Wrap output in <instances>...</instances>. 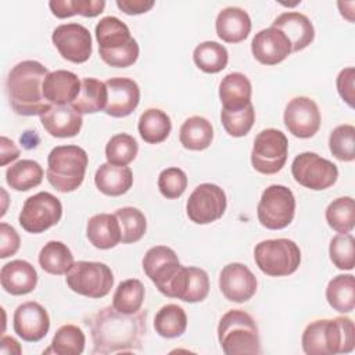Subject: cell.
I'll list each match as a JSON object with an SVG mask.
<instances>
[{
  "label": "cell",
  "mask_w": 355,
  "mask_h": 355,
  "mask_svg": "<svg viewBox=\"0 0 355 355\" xmlns=\"http://www.w3.org/2000/svg\"><path fill=\"white\" fill-rule=\"evenodd\" d=\"M214 139V128L204 116L187 118L179 130L180 144L191 151H201L211 146Z\"/></svg>",
  "instance_id": "cell-30"
},
{
  "label": "cell",
  "mask_w": 355,
  "mask_h": 355,
  "mask_svg": "<svg viewBox=\"0 0 355 355\" xmlns=\"http://www.w3.org/2000/svg\"><path fill=\"white\" fill-rule=\"evenodd\" d=\"M61 216V201L49 191H39L25 200L18 220L24 230L36 234L57 225Z\"/></svg>",
  "instance_id": "cell-11"
},
{
  "label": "cell",
  "mask_w": 355,
  "mask_h": 355,
  "mask_svg": "<svg viewBox=\"0 0 355 355\" xmlns=\"http://www.w3.org/2000/svg\"><path fill=\"white\" fill-rule=\"evenodd\" d=\"M144 286L137 279H128L118 284L114 297L112 306L121 313H135L140 311L144 301Z\"/></svg>",
  "instance_id": "cell-39"
},
{
  "label": "cell",
  "mask_w": 355,
  "mask_h": 355,
  "mask_svg": "<svg viewBox=\"0 0 355 355\" xmlns=\"http://www.w3.org/2000/svg\"><path fill=\"white\" fill-rule=\"evenodd\" d=\"M302 349L308 355L348 354L355 347V326L352 319L337 316L311 322L301 337Z\"/></svg>",
  "instance_id": "cell-3"
},
{
  "label": "cell",
  "mask_w": 355,
  "mask_h": 355,
  "mask_svg": "<svg viewBox=\"0 0 355 355\" xmlns=\"http://www.w3.org/2000/svg\"><path fill=\"white\" fill-rule=\"evenodd\" d=\"M329 255L333 265L341 270H352L355 265V239L351 233L337 234L330 240Z\"/></svg>",
  "instance_id": "cell-45"
},
{
  "label": "cell",
  "mask_w": 355,
  "mask_h": 355,
  "mask_svg": "<svg viewBox=\"0 0 355 355\" xmlns=\"http://www.w3.org/2000/svg\"><path fill=\"white\" fill-rule=\"evenodd\" d=\"M283 119L287 130L300 139H309L315 136L320 128L319 107L306 96L291 98L286 105Z\"/></svg>",
  "instance_id": "cell-15"
},
{
  "label": "cell",
  "mask_w": 355,
  "mask_h": 355,
  "mask_svg": "<svg viewBox=\"0 0 355 355\" xmlns=\"http://www.w3.org/2000/svg\"><path fill=\"white\" fill-rule=\"evenodd\" d=\"M22 352L19 343L10 337V336H3L0 341V354H17L19 355Z\"/></svg>",
  "instance_id": "cell-52"
},
{
  "label": "cell",
  "mask_w": 355,
  "mask_h": 355,
  "mask_svg": "<svg viewBox=\"0 0 355 355\" xmlns=\"http://www.w3.org/2000/svg\"><path fill=\"white\" fill-rule=\"evenodd\" d=\"M12 327L24 341L37 343L49 333L50 318L39 302L28 301L17 306L12 316Z\"/></svg>",
  "instance_id": "cell-18"
},
{
  "label": "cell",
  "mask_w": 355,
  "mask_h": 355,
  "mask_svg": "<svg viewBox=\"0 0 355 355\" xmlns=\"http://www.w3.org/2000/svg\"><path fill=\"white\" fill-rule=\"evenodd\" d=\"M139 153V144L136 139L128 133L114 135L105 146V157L110 164L126 166Z\"/></svg>",
  "instance_id": "cell-43"
},
{
  "label": "cell",
  "mask_w": 355,
  "mask_h": 355,
  "mask_svg": "<svg viewBox=\"0 0 355 355\" xmlns=\"http://www.w3.org/2000/svg\"><path fill=\"white\" fill-rule=\"evenodd\" d=\"M180 266L176 252L166 245L151 247L143 257L144 273L162 294L179 272Z\"/></svg>",
  "instance_id": "cell-17"
},
{
  "label": "cell",
  "mask_w": 355,
  "mask_h": 355,
  "mask_svg": "<svg viewBox=\"0 0 355 355\" xmlns=\"http://www.w3.org/2000/svg\"><path fill=\"white\" fill-rule=\"evenodd\" d=\"M93 354L136 352L141 348V338L147 331V311L121 313L114 306L97 311L90 322Z\"/></svg>",
  "instance_id": "cell-1"
},
{
  "label": "cell",
  "mask_w": 355,
  "mask_h": 355,
  "mask_svg": "<svg viewBox=\"0 0 355 355\" xmlns=\"http://www.w3.org/2000/svg\"><path fill=\"white\" fill-rule=\"evenodd\" d=\"M40 122L50 136L65 139L80 132L83 119L71 105H51L40 115Z\"/></svg>",
  "instance_id": "cell-23"
},
{
  "label": "cell",
  "mask_w": 355,
  "mask_h": 355,
  "mask_svg": "<svg viewBox=\"0 0 355 355\" xmlns=\"http://www.w3.org/2000/svg\"><path fill=\"white\" fill-rule=\"evenodd\" d=\"M87 153L73 144L57 146L47 157L46 178L49 183L61 193H69L76 190L86 173Z\"/></svg>",
  "instance_id": "cell-5"
},
{
  "label": "cell",
  "mask_w": 355,
  "mask_h": 355,
  "mask_svg": "<svg viewBox=\"0 0 355 355\" xmlns=\"http://www.w3.org/2000/svg\"><path fill=\"white\" fill-rule=\"evenodd\" d=\"M272 26L282 31L290 40L293 51H301L308 47L315 37V29L311 19L297 11L280 14L272 22Z\"/></svg>",
  "instance_id": "cell-25"
},
{
  "label": "cell",
  "mask_w": 355,
  "mask_h": 355,
  "mask_svg": "<svg viewBox=\"0 0 355 355\" xmlns=\"http://www.w3.org/2000/svg\"><path fill=\"white\" fill-rule=\"evenodd\" d=\"M108 90V101L104 112L112 118H123L130 115L139 105L140 89L130 78H110L105 80Z\"/></svg>",
  "instance_id": "cell-20"
},
{
  "label": "cell",
  "mask_w": 355,
  "mask_h": 355,
  "mask_svg": "<svg viewBox=\"0 0 355 355\" xmlns=\"http://www.w3.org/2000/svg\"><path fill=\"white\" fill-rule=\"evenodd\" d=\"M1 161L0 165L6 166L8 162L17 159L19 157V150L17 148V146L14 144L12 140H10L6 136H1Z\"/></svg>",
  "instance_id": "cell-51"
},
{
  "label": "cell",
  "mask_w": 355,
  "mask_h": 355,
  "mask_svg": "<svg viewBox=\"0 0 355 355\" xmlns=\"http://www.w3.org/2000/svg\"><path fill=\"white\" fill-rule=\"evenodd\" d=\"M115 216L121 226V241L123 244L136 243L144 236L147 220L140 209L135 207H123L115 211Z\"/></svg>",
  "instance_id": "cell-41"
},
{
  "label": "cell",
  "mask_w": 355,
  "mask_h": 355,
  "mask_svg": "<svg viewBox=\"0 0 355 355\" xmlns=\"http://www.w3.org/2000/svg\"><path fill=\"white\" fill-rule=\"evenodd\" d=\"M40 268L55 276L67 275V272L73 265V255L67 244L62 241L51 240L46 243L39 252Z\"/></svg>",
  "instance_id": "cell-34"
},
{
  "label": "cell",
  "mask_w": 355,
  "mask_h": 355,
  "mask_svg": "<svg viewBox=\"0 0 355 355\" xmlns=\"http://www.w3.org/2000/svg\"><path fill=\"white\" fill-rule=\"evenodd\" d=\"M0 283L4 291L11 295H25L35 290L37 273L32 263L24 259H14L3 265L0 270Z\"/></svg>",
  "instance_id": "cell-24"
},
{
  "label": "cell",
  "mask_w": 355,
  "mask_h": 355,
  "mask_svg": "<svg viewBox=\"0 0 355 355\" xmlns=\"http://www.w3.org/2000/svg\"><path fill=\"white\" fill-rule=\"evenodd\" d=\"M295 214V198L293 191L283 184L266 187L257 207L259 223L270 230L287 227Z\"/></svg>",
  "instance_id": "cell-9"
},
{
  "label": "cell",
  "mask_w": 355,
  "mask_h": 355,
  "mask_svg": "<svg viewBox=\"0 0 355 355\" xmlns=\"http://www.w3.org/2000/svg\"><path fill=\"white\" fill-rule=\"evenodd\" d=\"M251 82L241 72L227 73L219 83V98L222 110L237 111L251 104Z\"/></svg>",
  "instance_id": "cell-27"
},
{
  "label": "cell",
  "mask_w": 355,
  "mask_h": 355,
  "mask_svg": "<svg viewBox=\"0 0 355 355\" xmlns=\"http://www.w3.org/2000/svg\"><path fill=\"white\" fill-rule=\"evenodd\" d=\"M86 337L80 327L76 324H64L61 326L53 340L51 347L43 354L53 352L57 355H80L85 349Z\"/></svg>",
  "instance_id": "cell-40"
},
{
  "label": "cell",
  "mask_w": 355,
  "mask_h": 355,
  "mask_svg": "<svg viewBox=\"0 0 355 355\" xmlns=\"http://www.w3.org/2000/svg\"><path fill=\"white\" fill-rule=\"evenodd\" d=\"M251 51L261 64L276 65L286 60L293 53V49L288 37L282 31L269 26L254 36Z\"/></svg>",
  "instance_id": "cell-21"
},
{
  "label": "cell",
  "mask_w": 355,
  "mask_h": 355,
  "mask_svg": "<svg viewBox=\"0 0 355 355\" xmlns=\"http://www.w3.org/2000/svg\"><path fill=\"white\" fill-rule=\"evenodd\" d=\"M86 236L90 244L98 250L114 248L121 241V226L115 214L93 215L87 220Z\"/></svg>",
  "instance_id": "cell-28"
},
{
  "label": "cell",
  "mask_w": 355,
  "mask_h": 355,
  "mask_svg": "<svg viewBox=\"0 0 355 355\" xmlns=\"http://www.w3.org/2000/svg\"><path fill=\"white\" fill-rule=\"evenodd\" d=\"M219 288L226 300L245 302L257 293V277L244 263L232 262L219 275Z\"/></svg>",
  "instance_id": "cell-19"
},
{
  "label": "cell",
  "mask_w": 355,
  "mask_h": 355,
  "mask_svg": "<svg viewBox=\"0 0 355 355\" xmlns=\"http://www.w3.org/2000/svg\"><path fill=\"white\" fill-rule=\"evenodd\" d=\"M329 148L331 154L344 162L355 159V128L344 123L334 128L329 136Z\"/></svg>",
  "instance_id": "cell-44"
},
{
  "label": "cell",
  "mask_w": 355,
  "mask_h": 355,
  "mask_svg": "<svg viewBox=\"0 0 355 355\" xmlns=\"http://www.w3.org/2000/svg\"><path fill=\"white\" fill-rule=\"evenodd\" d=\"M215 29L219 39L226 43H240L251 32V18L247 11L240 7H226L219 11Z\"/></svg>",
  "instance_id": "cell-26"
},
{
  "label": "cell",
  "mask_w": 355,
  "mask_h": 355,
  "mask_svg": "<svg viewBox=\"0 0 355 355\" xmlns=\"http://www.w3.org/2000/svg\"><path fill=\"white\" fill-rule=\"evenodd\" d=\"M0 258L6 259L19 250V234L6 222L0 223Z\"/></svg>",
  "instance_id": "cell-48"
},
{
  "label": "cell",
  "mask_w": 355,
  "mask_h": 355,
  "mask_svg": "<svg viewBox=\"0 0 355 355\" xmlns=\"http://www.w3.org/2000/svg\"><path fill=\"white\" fill-rule=\"evenodd\" d=\"M254 259L259 270L268 276H288L301 263V250L293 240L269 239L255 245Z\"/></svg>",
  "instance_id": "cell-7"
},
{
  "label": "cell",
  "mask_w": 355,
  "mask_h": 355,
  "mask_svg": "<svg viewBox=\"0 0 355 355\" xmlns=\"http://www.w3.org/2000/svg\"><path fill=\"white\" fill-rule=\"evenodd\" d=\"M327 225L340 234L351 233L355 226V202L352 197L333 200L324 212Z\"/></svg>",
  "instance_id": "cell-38"
},
{
  "label": "cell",
  "mask_w": 355,
  "mask_h": 355,
  "mask_svg": "<svg viewBox=\"0 0 355 355\" xmlns=\"http://www.w3.org/2000/svg\"><path fill=\"white\" fill-rule=\"evenodd\" d=\"M116 7L128 15H139L154 7V0H116Z\"/></svg>",
  "instance_id": "cell-50"
},
{
  "label": "cell",
  "mask_w": 355,
  "mask_h": 355,
  "mask_svg": "<svg viewBox=\"0 0 355 355\" xmlns=\"http://www.w3.org/2000/svg\"><path fill=\"white\" fill-rule=\"evenodd\" d=\"M355 69L352 67H348L343 71H340L337 76V90L341 98L354 108V98H355Z\"/></svg>",
  "instance_id": "cell-49"
},
{
  "label": "cell",
  "mask_w": 355,
  "mask_h": 355,
  "mask_svg": "<svg viewBox=\"0 0 355 355\" xmlns=\"http://www.w3.org/2000/svg\"><path fill=\"white\" fill-rule=\"evenodd\" d=\"M47 68L35 60H25L11 68L6 80L8 103L12 111L22 116L42 115L51 104L43 97V80Z\"/></svg>",
  "instance_id": "cell-2"
},
{
  "label": "cell",
  "mask_w": 355,
  "mask_h": 355,
  "mask_svg": "<svg viewBox=\"0 0 355 355\" xmlns=\"http://www.w3.org/2000/svg\"><path fill=\"white\" fill-rule=\"evenodd\" d=\"M186 187L187 176L180 168H166L158 176V190L168 200L179 198L184 193Z\"/></svg>",
  "instance_id": "cell-47"
},
{
  "label": "cell",
  "mask_w": 355,
  "mask_h": 355,
  "mask_svg": "<svg viewBox=\"0 0 355 355\" xmlns=\"http://www.w3.org/2000/svg\"><path fill=\"white\" fill-rule=\"evenodd\" d=\"M49 7L51 12L57 18H69L72 15H83V17H97L104 11L105 1L104 0H51L49 1Z\"/></svg>",
  "instance_id": "cell-42"
},
{
  "label": "cell",
  "mask_w": 355,
  "mask_h": 355,
  "mask_svg": "<svg viewBox=\"0 0 355 355\" xmlns=\"http://www.w3.org/2000/svg\"><path fill=\"white\" fill-rule=\"evenodd\" d=\"M96 39L101 60L115 68H128L139 58V44L125 22L116 17H104L96 25Z\"/></svg>",
  "instance_id": "cell-4"
},
{
  "label": "cell",
  "mask_w": 355,
  "mask_h": 355,
  "mask_svg": "<svg viewBox=\"0 0 355 355\" xmlns=\"http://www.w3.org/2000/svg\"><path fill=\"white\" fill-rule=\"evenodd\" d=\"M326 300L329 305L340 312L348 313L355 308V279L352 275H338L333 277L326 287Z\"/></svg>",
  "instance_id": "cell-35"
},
{
  "label": "cell",
  "mask_w": 355,
  "mask_h": 355,
  "mask_svg": "<svg viewBox=\"0 0 355 355\" xmlns=\"http://www.w3.org/2000/svg\"><path fill=\"white\" fill-rule=\"evenodd\" d=\"M65 279L73 293L87 298H103L114 286L112 270L103 262H73Z\"/></svg>",
  "instance_id": "cell-8"
},
{
  "label": "cell",
  "mask_w": 355,
  "mask_h": 355,
  "mask_svg": "<svg viewBox=\"0 0 355 355\" xmlns=\"http://www.w3.org/2000/svg\"><path fill=\"white\" fill-rule=\"evenodd\" d=\"M154 329L164 338L180 337L187 329V315L176 304H166L155 313Z\"/></svg>",
  "instance_id": "cell-36"
},
{
  "label": "cell",
  "mask_w": 355,
  "mask_h": 355,
  "mask_svg": "<svg viewBox=\"0 0 355 355\" xmlns=\"http://www.w3.org/2000/svg\"><path fill=\"white\" fill-rule=\"evenodd\" d=\"M193 60L202 72L218 73L226 68L229 53L223 44L214 40H207L194 49Z\"/></svg>",
  "instance_id": "cell-37"
},
{
  "label": "cell",
  "mask_w": 355,
  "mask_h": 355,
  "mask_svg": "<svg viewBox=\"0 0 355 355\" xmlns=\"http://www.w3.org/2000/svg\"><path fill=\"white\" fill-rule=\"evenodd\" d=\"M226 205V194L218 184L201 183L190 194L186 204V212L191 222L197 225H208L222 218Z\"/></svg>",
  "instance_id": "cell-13"
},
{
  "label": "cell",
  "mask_w": 355,
  "mask_h": 355,
  "mask_svg": "<svg viewBox=\"0 0 355 355\" xmlns=\"http://www.w3.org/2000/svg\"><path fill=\"white\" fill-rule=\"evenodd\" d=\"M96 187L105 196L118 197L125 194L133 184V173L128 166L110 162L101 164L94 175Z\"/></svg>",
  "instance_id": "cell-29"
},
{
  "label": "cell",
  "mask_w": 355,
  "mask_h": 355,
  "mask_svg": "<svg viewBox=\"0 0 355 355\" xmlns=\"http://www.w3.org/2000/svg\"><path fill=\"white\" fill-rule=\"evenodd\" d=\"M218 340L226 355L261 354L258 326L252 316L241 309L227 311L218 324Z\"/></svg>",
  "instance_id": "cell-6"
},
{
  "label": "cell",
  "mask_w": 355,
  "mask_h": 355,
  "mask_svg": "<svg viewBox=\"0 0 355 355\" xmlns=\"http://www.w3.org/2000/svg\"><path fill=\"white\" fill-rule=\"evenodd\" d=\"M33 137H37L36 132L26 130V132L21 136V143H22L26 148H35V147L37 146V141H39V140H33Z\"/></svg>",
  "instance_id": "cell-53"
},
{
  "label": "cell",
  "mask_w": 355,
  "mask_h": 355,
  "mask_svg": "<svg viewBox=\"0 0 355 355\" xmlns=\"http://www.w3.org/2000/svg\"><path fill=\"white\" fill-rule=\"evenodd\" d=\"M43 168L33 159H21L6 171L7 184L17 191H28L43 180Z\"/></svg>",
  "instance_id": "cell-33"
},
{
  "label": "cell",
  "mask_w": 355,
  "mask_h": 355,
  "mask_svg": "<svg viewBox=\"0 0 355 355\" xmlns=\"http://www.w3.org/2000/svg\"><path fill=\"white\" fill-rule=\"evenodd\" d=\"M140 137L148 144H158L166 140L172 130V122L166 112L158 108L146 110L137 123Z\"/></svg>",
  "instance_id": "cell-32"
},
{
  "label": "cell",
  "mask_w": 355,
  "mask_h": 355,
  "mask_svg": "<svg viewBox=\"0 0 355 355\" xmlns=\"http://www.w3.org/2000/svg\"><path fill=\"white\" fill-rule=\"evenodd\" d=\"M209 293V277L204 269L196 266H180L169 283L164 295L184 302H201Z\"/></svg>",
  "instance_id": "cell-16"
},
{
  "label": "cell",
  "mask_w": 355,
  "mask_h": 355,
  "mask_svg": "<svg viewBox=\"0 0 355 355\" xmlns=\"http://www.w3.org/2000/svg\"><path fill=\"white\" fill-rule=\"evenodd\" d=\"M291 173L298 184L316 191L329 189L338 178V169L331 161L311 151L301 153L294 158Z\"/></svg>",
  "instance_id": "cell-12"
},
{
  "label": "cell",
  "mask_w": 355,
  "mask_h": 355,
  "mask_svg": "<svg viewBox=\"0 0 355 355\" xmlns=\"http://www.w3.org/2000/svg\"><path fill=\"white\" fill-rule=\"evenodd\" d=\"M51 40L61 57L73 64L86 62L93 51L89 29L78 22L58 25L53 31Z\"/></svg>",
  "instance_id": "cell-14"
},
{
  "label": "cell",
  "mask_w": 355,
  "mask_h": 355,
  "mask_svg": "<svg viewBox=\"0 0 355 355\" xmlns=\"http://www.w3.org/2000/svg\"><path fill=\"white\" fill-rule=\"evenodd\" d=\"M220 121H222L225 130L230 136H233V137L245 136L251 130V128L255 122V111H254L252 103L248 104L245 108L237 110V111L222 110Z\"/></svg>",
  "instance_id": "cell-46"
},
{
  "label": "cell",
  "mask_w": 355,
  "mask_h": 355,
  "mask_svg": "<svg viewBox=\"0 0 355 355\" xmlns=\"http://www.w3.org/2000/svg\"><path fill=\"white\" fill-rule=\"evenodd\" d=\"M288 140L277 129L269 128L261 130L252 146L251 164L255 171L263 175H273L282 171L287 161Z\"/></svg>",
  "instance_id": "cell-10"
},
{
  "label": "cell",
  "mask_w": 355,
  "mask_h": 355,
  "mask_svg": "<svg viewBox=\"0 0 355 355\" xmlns=\"http://www.w3.org/2000/svg\"><path fill=\"white\" fill-rule=\"evenodd\" d=\"M82 82L71 71L49 72L43 80V97L51 105H69L80 92Z\"/></svg>",
  "instance_id": "cell-22"
},
{
  "label": "cell",
  "mask_w": 355,
  "mask_h": 355,
  "mask_svg": "<svg viewBox=\"0 0 355 355\" xmlns=\"http://www.w3.org/2000/svg\"><path fill=\"white\" fill-rule=\"evenodd\" d=\"M108 101V90L105 82L94 78L82 80L80 92L71 107L79 114H94L105 108Z\"/></svg>",
  "instance_id": "cell-31"
}]
</instances>
